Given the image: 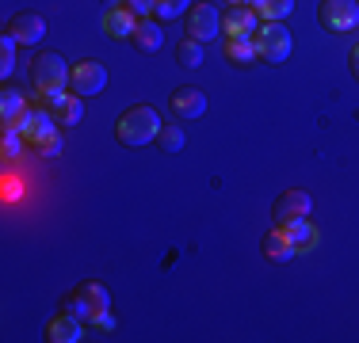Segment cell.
Here are the masks:
<instances>
[{
    "instance_id": "2",
    "label": "cell",
    "mask_w": 359,
    "mask_h": 343,
    "mask_svg": "<svg viewBox=\"0 0 359 343\" xmlns=\"http://www.w3.org/2000/svg\"><path fill=\"white\" fill-rule=\"evenodd\" d=\"M69 73L73 65L57 50H46V54H39L31 62V88H35V96L39 92H65L69 88Z\"/></svg>"
},
{
    "instance_id": "9",
    "label": "cell",
    "mask_w": 359,
    "mask_h": 343,
    "mask_svg": "<svg viewBox=\"0 0 359 343\" xmlns=\"http://www.w3.org/2000/svg\"><path fill=\"white\" fill-rule=\"evenodd\" d=\"M313 210V199L306 191H298V187H290V191H283L276 199V206H271V218H276V225H290V221H306Z\"/></svg>"
},
{
    "instance_id": "17",
    "label": "cell",
    "mask_w": 359,
    "mask_h": 343,
    "mask_svg": "<svg viewBox=\"0 0 359 343\" xmlns=\"http://www.w3.org/2000/svg\"><path fill=\"white\" fill-rule=\"evenodd\" d=\"M31 103L23 96V88H15V84H4L0 88V122H15V118H23V111H27Z\"/></svg>"
},
{
    "instance_id": "26",
    "label": "cell",
    "mask_w": 359,
    "mask_h": 343,
    "mask_svg": "<svg viewBox=\"0 0 359 343\" xmlns=\"http://www.w3.org/2000/svg\"><path fill=\"white\" fill-rule=\"evenodd\" d=\"M191 12V0H157V20H176V15H187Z\"/></svg>"
},
{
    "instance_id": "31",
    "label": "cell",
    "mask_w": 359,
    "mask_h": 343,
    "mask_svg": "<svg viewBox=\"0 0 359 343\" xmlns=\"http://www.w3.org/2000/svg\"><path fill=\"white\" fill-rule=\"evenodd\" d=\"M348 65H352V76L359 80V46L352 50V54H348Z\"/></svg>"
},
{
    "instance_id": "18",
    "label": "cell",
    "mask_w": 359,
    "mask_h": 343,
    "mask_svg": "<svg viewBox=\"0 0 359 343\" xmlns=\"http://www.w3.org/2000/svg\"><path fill=\"white\" fill-rule=\"evenodd\" d=\"M260 248H264V260H271V263H287V260H294V244L283 237V229H271V233H264L260 240Z\"/></svg>"
},
{
    "instance_id": "28",
    "label": "cell",
    "mask_w": 359,
    "mask_h": 343,
    "mask_svg": "<svg viewBox=\"0 0 359 343\" xmlns=\"http://www.w3.org/2000/svg\"><path fill=\"white\" fill-rule=\"evenodd\" d=\"M126 12H134L138 20H149L153 12H157V0H123Z\"/></svg>"
},
{
    "instance_id": "23",
    "label": "cell",
    "mask_w": 359,
    "mask_h": 343,
    "mask_svg": "<svg viewBox=\"0 0 359 343\" xmlns=\"http://www.w3.org/2000/svg\"><path fill=\"white\" fill-rule=\"evenodd\" d=\"M252 8L260 12V20H287L294 12V0H252Z\"/></svg>"
},
{
    "instance_id": "32",
    "label": "cell",
    "mask_w": 359,
    "mask_h": 343,
    "mask_svg": "<svg viewBox=\"0 0 359 343\" xmlns=\"http://www.w3.org/2000/svg\"><path fill=\"white\" fill-rule=\"evenodd\" d=\"M229 4H252V0H229Z\"/></svg>"
},
{
    "instance_id": "6",
    "label": "cell",
    "mask_w": 359,
    "mask_h": 343,
    "mask_svg": "<svg viewBox=\"0 0 359 343\" xmlns=\"http://www.w3.org/2000/svg\"><path fill=\"white\" fill-rule=\"evenodd\" d=\"M318 23L332 34H348L359 23V0H321Z\"/></svg>"
},
{
    "instance_id": "12",
    "label": "cell",
    "mask_w": 359,
    "mask_h": 343,
    "mask_svg": "<svg viewBox=\"0 0 359 343\" xmlns=\"http://www.w3.org/2000/svg\"><path fill=\"white\" fill-rule=\"evenodd\" d=\"M168 107H172V115L176 118H184V122H191V118H199V115H207V92L203 88H176V92H168Z\"/></svg>"
},
{
    "instance_id": "8",
    "label": "cell",
    "mask_w": 359,
    "mask_h": 343,
    "mask_svg": "<svg viewBox=\"0 0 359 343\" xmlns=\"http://www.w3.org/2000/svg\"><path fill=\"white\" fill-rule=\"evenodd\" d=\"M260 23L264 20L252 4H229L226 12H222V34H226V38H252Z\"/></svg>"
},
{
    "instance_id": "24",
    "label": "cell",
    "mask_w": 359,
    "mask_h": 343,
    "mask_svg": "<svg viewBox=\"0 0 359 343\" xmlns=\"http://www.w3.org/2000/svg\"><path fill=\"white\" fill-rule=\"evenodd\" d=\"M15 50H20V42L12 34H0V76L15 73Z\"/></svg>"
},
{
    "instance_id": "14",
    "label": "cell",
    "mask_w": 359,
    "mask_h": 343,
    "mask_svg": "<svg viewBox=\"0 0 359 343\" xmlns=\"http://www.w3.org/2000/svg\"><path fill=\"white\" fill-rule=\"evenodd\" d=\"M130 42L142 50V54H157V50L165 46V31H161V20H157V15H149V20H138V23H134Z\"/></svg>"
},
{
    "instance_id": "27",
    "label": "cell",
    "mask_w": 359,
    "mask_h": 343,
    "mask_svg": "<svg viewBox=\"0 0 359 343\" xmlns=\"http://www.w3.org/2000/svg\"><path fill=\"white\" fill-rule=\"evenodd\" d=\"M84 324H88V336H104V332H115V316H111V309H100V313H92Z\"/></svg>"
},
{
    "instance_id": "13",
    "label": "cell",
    "mask_w": 359,
    "mask_h": 343,
    "mask_svg": "<svg viewBox=\"0 0 359 343\" xmlns=\"http://www.w3.org/2000/svg\"><path fill=\"white\" fill-rule=\"evenodd\" d=\"M84 336H88V324H84L81 316L65 313V309L46 324V340H50V343H81Z\"/></svg>"
},
{
    "instance_id": "21",
    "label": "cell",
    "mask_w": 359,
    "mask_h": 343,
    "mask_svg": "<svg viewBox=\"0 0 359 343\" xmlns=\"http://www.w3.org/2000/svg\"><path fill=\"white\" fill-rule=\"evenodd\" d=\"M23 145H27V137L15 130V126H0V153H4L8 160L23 157Z\"/></svg>"
},
{
    "instance_id": "20",
    "label": "cell",
    "mask_w": 359,
    "mask_h": 343,
    "mask_svg": "<svg viewBox=\"0 0 359 343\" xmlns=\"http://www.w3.org/2000/svg\"><path fill=\"white\" fill-rule=\"evenodd\" d=\"M226 57L233 65H252L256 62V42L252 38H226Z\"/></svg>"
},
{
    "instance_id": "19",
    "label": "cell",
    "mask_w": 359,
    "mask_h": 343,
    "mask_svg": "<svg viewBox=\"0 0 359 343\" xmlns=\"http://www.w3.org/2000/svg\"><path fill=\"white\" fill-rule=\"evenodd\" d=\"M176 62L184 65V69H199L203 62H207V46H203L199 38H191V34H187V38L176 46Z\"/></svg>"
},
{
    "instance_id": "30",
    "label": "cell",
    "mask_w": 359,
    "mask_h": 343,
    "mask_svg": "<svg viewBox=\"0 0 359 343\" xmlns=\"http://www.w3.org/2000/svg\"><path fill=\"white\" fill-rule=\"evenodd\" d=\"M15 195H20V179H15V176H8V179H4V199L12 202Z\"/></svg>"
},
{
    "instance_id": "29",
    "label": "cell",
    "mask_w": 359,
    "mask_h": 343,
    "mask_svg": "<svg viewBox=\"0 0 359 343\" xmlns=\"http://www.w3.org/2000/svg\"><path fill=\"white\" fill-rule=\"evenodd\" d=\"M35 153H42V157H62V134H50L46 141H39Z\"/></svg>"
},
{
    "instance_id": "22",
    "label": "cell",
    "mask_w": 359,
    "mask_h": 343,
    "mask_svg": "<svg viewBox=\"0 0 359 343\" xmlns=\"http://www.w3.org/2000/svg\"><path fill=\"white\" fill-rule=\"evenodd\" d=\"M81 118H84V96L69 92V96H65V103L57 107V122H62V126H76Z\"/></svg>"
},
{
    "instance_id": "5",
    "label": "cell",
    "mask_w": 359,
    "mask_h": 343,
    "mask_svg": "<svg viewBox=\"0 0 359 343\" xmlns=\"http://www.w3.org/2000/svg\"><path fill=\"white\" fill-rule=\"evenodd\" d=\"M62 309L73 313V316H81V321H88L92 313H100V309H111V294L100 286V282H81L73 294H65Z\"/></svg>"
},
{
    "instance_id": "10",
    "label": "cell",
    "mask_w": 359,
    "mask_h": 343,
    "mask_svg": "<svg viewBox=\"0 0 359 343\" xmlns=\"http://www.w3.org/2000/svg\"><path fill=\"white\" fill-rule=\"evenodd\" d=\"M187 34L199 42H210L215 34H222V12L215 4H191V12H187Z\"/></svg>"
},
{
    "instance_id": "16",
    "label": "cell",
    "mask_w": 359,
    "mask_h": 343,
    "mask_svg": "<svg viewBox=\"0 0 359 343\" xmlns=\"http://www.w3.org/2000/svg\"><path fill=\"white\" fill-rule=\"evenodd\" d=\"M134 23H138V15H134V12H126V8L118 4V8H111V12L104 15V34H107L111 42L130 38V34H134Z\"/></svg>"
},
{
    "instance_id": "4",
    "label": "cell",
    "mask_w": 359,
    "mask_h": 343,
    "mask_svg": "<svg viewBox=\"0 0 359 343\" xmlns=\"http://www.w3.org/2000/svg\"><path fill=\"white\" fill-rule=\"evenodd\" d=\"M4 126H15V130L27 137L31 149H35V145L46 141L50 134H57V126H62V122H57V115H54V111H46L42 103H31V107L23 111V118H15V122H4Z\"/></svg>"
},
{
    "instance_id": "1",
    "label": "cell",
    "mask_w": 359,
    "mask_h": 343,
    "mask_svg": "<svg viewBox=\"0 0 359 343\" xmlns=\"http://www.w3.org/2000/svg\"><path fill=\"white\" fill-rule=\"evenodd\" d=\"M161 115L149 107V103H134V107H126L123 115H118V122H115V137L123 145H149V141H157V134H161Z\"/></svg>"
},
{
    "instance_id": "3",
    "label": "cell",
    "mask_w": 359,
    "mask_h": 343,
    "mask_svg": "<svg viewBox=\"0 0 359 343\" xmlns=\"http://www.w3.org/2000/svg\"><path fill=\"white\" fill-rule=\"evenodd\" d=\"M252 42H256V62H268V65L287 62L290 46H294V38H290V31L283 27V20H264L260 27H256Z\"/></svg>"
},
{
    "instance_id": "25",
    "label": "cell",
    "mask_w": 359,
    "mask_h": 343,
    "mask_svg": "<svg viewBox=\"0 0 359 343\" xmlns=\"http://www.w3.org/2000/svg\"><path fill=\"white\" fill-rule=\"evenodd\" d=\"M184 141H187V137H184V130H180V126H161L157 145H161L165 153H180V149H184Z\"/></svg>"
},
{
    "instance_id": "15",
    "label": "cell",
    "mask_w": 359,
    "mask_h": 343,
    "mask_svg": "<svg viewBox=\"0 0 359 343\" xmlns=\"http://www.w3.org/2000/svg\"><path fill=\"white\" fill-rule=\"evenodd\" d=\"M276 229H283V237L294 244L298 255H306V252L318 248V229L310 225V218H306V221H290V225H276Z\"/></svg>"
},
{
    "instance_id": "7",
    "label": "cell",
    "mask_w": 359,
    "mask_h": 343,
    "mask_svg": "<svg viewBox=\"0 0 359 343\" xmlns=\"http://www.w3.org/2000/svg\"><path fill=\"white\" fill-rule=\"evenodd\" d=\"M107 88V69L100 62H92V57H81V62H73V73H69V92L76 96H100V92Z\"/></svg>"
},
{
    "instance_id": "11",
    "label": "cell",
    "mask_w": 359,
    "mask_h": 343,
    "mask_svg": "<svg viewBox=\"0 0 359 343\" xmlns=\"http://www.w3.org/2000/svg\"><path fill=\"white\" fill-rule=\"evenodd\" d=\"M4 34H12L20 46H39L42 34H46V20H42L39 12H20V15H12V20H8Z\"/></svg>"
}]
</instances>
